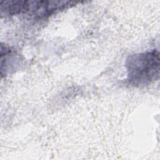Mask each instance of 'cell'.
I'll return each mask as SVG.
<instances>
[{
	"label": "cell",
	"mask_w": 160,
	"mask_h": 160,
	"mask_svg": "<svg viewBox=\"0 0 160 160\" xmlns=\"http://www.w3.org/2000/svg\"><path fill=\"white\" fill-rule=\"evenodd\" d=\"M159 53L156 49L129 56L126 61L129 83L138 87L151 84L159 79Z\"/></svg>",
	"instance_id": "6da1fadb"
}]
</instances>
